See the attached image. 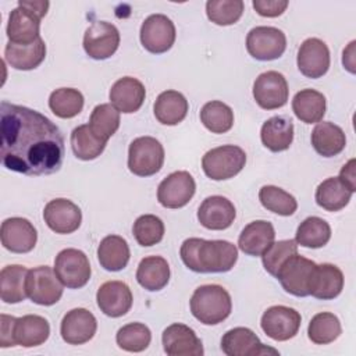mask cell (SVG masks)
I'll use <instances>...</instances> for the list:
<instances>
[{"label": "cell", "instance_id": "cell-41", "mask_svg": "<svg viewBox=\"0 0 356 356\" xmlns=\"http://www.w3.org/2000/svg\"><path fill=\"white\" fill-rule=\"evenodd\" d=\"M202 124L213 134H225L234 125V111L232 108L220 102H207L200 110Z\"/></svg>", "mask_w": 356, "mask_h": 356}, {"label": "cell", "instance_id": "cell-40", "mask_svg": "<svg viewBox=\"0 0 356 356\" xmlns=\"http://www.w3.org/2000/svg\"><path fill=\"white\" fill-rule=\"evenodd\" d=\"M120 127V111L111 103L97 104L89 117V128L90 131L107 142Z\"/></svg>", "mask_w": 356, "mask_h": 356}, {"label": "cell", "instance_id": "cell-9", "mask_svg": "<svg viewBox=\"0 0 356 356\" xmlns=\"http://www.w3.org/2000/svg\"><path fill=\"white\" fill-rule=\"evenodd\" d=\"M286 49L285 33L274 26H256L246 36L248 53L260 61L280 58Z\"/></svg>", "mask_w": 356, "mask_h": 356}, {"label": "cell", "instance_id": "cell-48", "mask_svg": "<svg viewBox=\"0 0 356 356\" xmlns=\"http://www.w3.org/2000/svg\"><path fill=\"white\" fill-rule=\"evenodd\" d=\"M288 4L289 3L286 0H253L252 3L256 13L267 18H274L281 15L286 10Z\"/></svg>", "mask_w": 356, "mask_h": 356}, {"label": "cell", "instance_id": "cell-38", "mask_svg": "<svg viewBox=\"0 0 356 356\" xmlns=\"http://www.w3.org/2000/svg\"><path fill=\"white\" fill-rule=\"evenodd\" d=\"M70 142L75 157L83 161L97 159L103 153L107 143L90 131L89 124H82L74 128Z\"/></svg>", "mask_w": 356, "mask_h": 356}, {"label": "cell", "instance_id": "cell-2", "mask_svg": "<svg viewBox=\"0 0 356 356\" xmlns=\"http://www.w3.org/2000/svg\"><path fill=\"white\" fill-rule=\"evenodd\" d=\"M184 264L195 273H227L238 260V249L222 239L188 238L179 249Z\"/></svg>", "mask_w": 356, "mask_h": 356}, {"label": "cell", "instance_id": "cell-23", "mask_svg": "<svg viewBox=\"0 0 356 356\" xmlns=\"http://www.w3.org/2000/svg\"><path fill=\"white\" fill-rule=\"evenodd\" d=\"M110 103L124 114L138 111L146 97V89L143 83L132 76H122L115 81L108 93Z\"/></svg>", "mask_w": 356, "mask_h": 356}, {"label": "cell", "instance_id": "cell-6", "mask_svg": "<svg viewBox=\"0 0 356 356\" xmlns=\"http://www.w3.org/2000/svg\"><path fill=\"white\" fill-rule=\"evenodd\" d=\"M26 296L36 305H56L64 291L63 282L58 280L54 270L49 266H38L28 271L25 280Z\"/></svg>", "mask_w": 356, "mask_h": 356}, {"label": "cell", "instance_id": "cell-39", "mask_svg": "<svg viewBox=\"0 0 356 356\" xmlns=\"http://www.w3.org/2000/svg\"><path fill=\"white\" fill-rule=\"evenodd\" d=\"M342 332L339 318L330 312L317 313L312 317L307 327V337L316 345L334 342Z\"/></svg>", "mask_w": 356, "mask_h": 356}, {"label": "cell", "instance_id": "cell-29", "mask_svg": "<svg viewBox=\"0 0 356 356\" xmlns=\"http://www.w3.org/2000/svg\"><path fill=\"white\" fill-rule=\"evenodd\" d=\"M312 145L323 157H334L346 146V136L341 127L330 121L317 122L312 131Z\"/></svg>", "mask_w": 356, "mask_h": 356}, {"label": "cell", "instance_id": "cell-43", "mask_svg": "<svg viewBox=\"0 0 356 356\" xmlns=\"http://www.w3.org/2000/svg\"><path fill=\"white\" fill-rule=\"evenodd\" d=\"M259 200L264 209L278 216H292L298 209L296 199L275 185H264L259 191Z\"/></svg>", "mask_w": 356, "mask_h": 356}, {"label": "cell", "instance_id": "cell-36", "mask_svg": "<svg viewBox=\"0 0 356 356\" xmlns=\"http://www.w3.org/2000/svg\"><path fill=\"white\" fill-rule=\"evenodd\" d=\"M353 192H350L338 177H330L318 184L314 199L316 203L327 211H339L350 200Z\"/></svg>", "mask_w": 356, "mask_h": 356}, {"label": "cell", "instance_id": "cell-16", "mask_svg": "<svg viewBox=\"0 0 356 356\" xmlns=\"http://www.w3.org/2000/svg\"><path fill=\"white\" fill-rule=\"evenodd\" d=\"M0 239L7 250L13 253H28L36 245L38 232L29 220L11 217L1 222Z\"/></svg>", "mask_w": 356, "mask_h": 356}, {"label": "cell", "instance_id": "cell-33", "mask_svg": "<svg viewBox=\"0 0 356 356\" xmlns=\"http://www.w3.org/2000/svg\"><path fill=\"white\" fill-rule=\"evenodd\" d=\"M138 284L147 291H160L170 281V266L161 256H147L140 260L136 270Z\"/></svg>", "mask_w": 356, "mask_h": 356}, {"label": "cell", "instance_id": "cell-21", "mask_svg": "<svg viewBox=\"0 0 356 356\" xmlns=\"http://www.w3.org/2000/svg\"><path fill=\"white\" fill-rule=\"evenodd\" d=\"M132 292L122 281H106L102 284L96 293V302L106 316L121 317L132 307Z\"/></svg>", "mask_w": 356, "mask_h": 356}, {"label": "cell", "instance_id": "cell-25", "mask_svg": "<svg viewBox=\"0 0 356 356\" xmlns=\"http://www.w3.org/2000/svg\"><path fill=\"white\" fill-rule=\"evenodd\" d=\"M343 289V274L339 267L331 263L317 264L312 277L310 295L316 299H335Z\"/></svg>", "mask_w": 356, "mask_h": 356}, {"label": "cell", "instance_id": "cell-35", "mask_svg": "<svg viewBox=\"0 0 356 356\" xmlns=\"http://www.w3.org/2000/svg\"><path fill=\"white\" fill-rule=\"evenodd\" d=\"M28 268L19 264H10L0 271V296L4 303H19L25 300V280Z\"/></svg>", "mask_w": 356, "mask_h": 356}, {"label": "cell", "instance_id": "cell-27", "mask_svg": "<svg viewBox=\"0 0 356 356\" xmlns=\"http://www.w3.org/2000/svg\"><path fill=\"white\" fill-rule=\"evenodd\" d=\"M46 57V44L42 38L33 43L18 44L8 42L4 47L6 61L15 70L29 71L39 67Z\"/></svg>", "mask_w": 356, "mask_h": 356}, {"label": "cell", "instance_id": "cell-28", "mask_svg": "<svg viewBox=\"0 0 356 356\" xmlns=\"http://www.w3.org/2000/svg\"><path fill=\"white\" fill-rule=\"evenodd\" d=\"M50 335L49 321L38 314H26L17 317L14 327L15 345L33 348L44 343Z\"/></svg>", "mask_w": 356, "mask_h": 356}, {"label": "cell", "instance_id": "cell-26", "mask_svg": "<svg viewBox=\"0 0 356 356\" xmlns=\"http://www.w3.org/2000/svg\"><path fill=\"white\" fill-rule=\"evenodd\" d=\"M39 29L40 18L33 15L28 10L18 6L10 13L6 29L8 42L18 44L33 43L36 39L40 38Z\"/></svg>", "mask_w": 356, "mask_h": 356}, {"label": "cell", "instance_id": "cell-3", "mask_svg": "<svg viewBox=\"0 0 356 356\" xmlns=\"http://www.w3.org/2000/svg\"><path fill=\"white\" fill-rule=\"evenodd\" d=\"M191 312L204 325L222 323L232 310V300L225 288L217 284L200 285L191 298Z\"/></svg>", "mask_w": 356, "mask_h": 356}, {"label": "cell", "instance_id": "cell-17", "mask_svg": "<svg viewBox=\"0 0 356 356\" xmlns=\"http://www.w3.org/2000/svg\"><path fill=\"white\" fill-rule=\"evenodd\" d=\"M164 352L168 356H202L204 353L200 338L182 323L168 325L161 335Z\"/></svg>", "mask_w": 356, "mask_h": 356}, {"label": "cell", "instance_id": "cell-37", "mask_svg": "<svg viewBox=\"0 0 356 356\" xmlns=\"http://www.w3.org/2000/svg\"><path fill=\"white\" fill-rule=\"evenodd\" d=\"M331 238V227L330 224L316 216L305 218L295 234V242L300 246L318 249L328 243Z\"/></svg>", "mask_w": 356, "mask_h": 356}, {"label": "cell", "instance_id": "cell-5", "mask_svg": "<svg viewBox=\"0 0 356 356\" xmlns=\"http://www.w3.org/2000/svg\"><path fill=\"white\" fill-rule=\"evenodd\" d=\"M164 164V147L153 136H139L128 147V168L134 175L152 177Z\"/></svg>", "mask_w": 356, "mask_h": 356}, {"label": "cell", "instance_id": "cell-46", "mask_svg": "<svg viewBox=\"0 0 356 356\" xmlns=\"http://www.w3.org/2000/svg\"><path fill=\"white\" fill-rule=\"evenodd\" d=\"M132 234L140 246H153L164 236V222L154 214L139 216L134 222Z\"/></svg>", "mask_w": 356, "mask_h": 356}, {"label": "cell", "instance_id": "cell-42", "mask_svg": "<svg viewBox=\"0 0 356 356\" xmlns=\"http://www.w3.org/2000/svg\"><path fill=\"white\" fill-rule=\"evenodd\" d=\"M50 110L60 118H72L83 108V95L74 88H60L49 96Z\"/></svg>", "mask_w": 356, "mask_h": 356}, {"label": "cell", "instance_id": "cell-12", "mask_svg": "<svg viewBox=\"0 0 356 356\" xmlns=\"http://www.w3.org/2000/svg\"><path fill=\"white\" fill-rule=\"evenodd\" d=\"M196 184L188 171H175L167 175L157 188V200L165 209H181L193 197Z\"/></svg>", "mask_w": 356, "mask_h": 356}, {"label": "cell", "instance_id": "cell-15", "mask_svg": "<svg viewBox=\"0 0 356 356\" xmlns=\"http://www.w3.org/2000/svg\"><path fill=\"white\" fill-rule=\"evenodd\" d=\"M43 220L56 234H72L81 225L82 211L70 199L57 197L44 206Z\"/></svg>", "mask_w": 356, "mask_h": 356}, {"label": "cell", "instance_id": "cell-49", "mask_svg": "<svg viewBox=\"0 0 356 356\" xmlns=\"http://www.w3.org/2000/svg\"><path fill=\"white\" fill-rule=\"evenodd\" d=\"M0 320H1V323H0V325H1V328H0V346L1 348L15 346L14 327H15L17 317L1 314Z\"/></svg>", "mask_w": 356, "mask_h": 356}, {"label": "cell", "instance_id": "cell-14", "mask_svg": "<svg viewBox=\"0 0 356 356\" xmlns=\"http://www.w3.org/2000/svg\"><path fill=\"white\" fill-rule=\"evenodd\" d=\"M288 96V82L278 71H266L253 83V97L264 110H275L285 106Z\"/></svg>", "mask_w": 356, "mask_h": 356}, {"label": "cell", "instance_id": "cell-34", "mask_svg": "<svg viewBox=\"0 0 356 356\" xmlns=\"http://www.w3.org/2000/svg\"><path fill=\"white\" fill-rule=\"evenodd\" d=\"M327 102L321 92L302 89L292 99V110L298 120L305 124L320 122L325 114Z\"/></svg>", "mask_w": 356, "mask_h": 356}, {"label": "cell", "instance_id": "cell-11", "mask_svg": "<svg viewBox=\"0 0 356 356\" xmlns=\"http://www.w3.org/2000/svg\"><path fill=\"white\" fill-rule=\"evenodd\" d=\"M300 313L282 305L268 307L260 320L261 330L274 341H288L293 338L300 328Z\"/></svg>", "mask_w": 356, "mask_h": 356}, {"label": "cell", "instance_id": "cell-7", "mask_svg": "<svg viewBox=\"0 0 356 356\" xmlns=\"http://www.w3.org/2000/svg\"><path fill=\"white\" fill-rule=\"evenodd\" d=\"M54 271L64 286L78 289L88 284L90 280V263L88 256L74 248H67L58 252L54 259Z\"/></svg>", "mask_w": 356, "mask_h": 356}, {"label": "cell", "instance_id": "cell-47", "mask_svg": "<svg viewBox=\"0 0 356 356\" xmlns=\"http://www.w3.org/2000/svg\"><path fill=\"white\" fill-rule=\"evenodd\" d=\"M298 253V243L293 239L273 242V245L261 254V261L268 274L277 275L281 266L293 254Z\"/></svg>", "mask_w": 356, "mask_h": 356}, {"label": "cell", "instance_id": "cell-50", "mask_svg": "<svg viewBox=\"0 0 356 356\" xmlns=\"http://www.w3.org/2000/svg\"><path fill=\"white\" fill-rule=\"evenodd\" d=\"M355 159H350L339 171V179L343 182V185L350 191H356V174H355Z\"/></svg>", "mask_w": 356, "mask_h": 356}, {"label": "cell", "instance_id": "cell-45", "mask_svg": "<svg viewBox=\"0 0 356 356\" xmlns=\"http://www.w3.org/2000/svg\"><path fill=\"white\" fill-rule=\"evenodd\" d=\"M243 7L242 0H209L206 14L213 24L227 26L238 22L243 14Z\"/></svg>", "mask_w": 356, "mask_h": 356}, {"label": "cell", "instance_id": "cell-18", "mask_svg": "<svg viewBox=\"0 0 356 356\" xmlns=\"http://www.w3.org/2000/svg\"><path fill=\"white\" fill-rule=\"evenodd\" d=\"M97 330L96 317L83 307L67 312L61 320L60 334L68 345H82L89 342Z\"/></svg>", "mask_w": 356, "mask_h": 356}, {"label": "cell", "instance_id": "cell-44", "mask_svg": "<svg viewBox=\"0 0 356 356\" xmlns=\"http://www.w3.org/2000/svg\"><path fill=\"white\" fill-rule=\"evenodd\" d=\"M115 341L122 350L143 352L150 345L152 332L143 323H129L117 331Z\"/></svg>", "mask_w": 356, "mask_h": 356}, {"label": "cell", "instance_id": "cell-30", "mask_svg": "<svg viewBox=\"0 0 356 356\" xmlns=\"http://www.w3.org/2000/svg\"><path fill=\"white\" fill-rule=\"evenodd\" d=\"M188 100L178 90H164L161 92L153 106V113L156 120L163 125H177L188 114Z\"/></svg>", "mask_w": 356, "mask_h": 356}, {"label": "cell", "instance_id": "cell-20", "mask_svg": "<svg viewBox=\"0 0 356 356\" xmlns=\"http://www.w3.org/2000/svg\"><path fill=\"white\" fill-rule=\"evenodd\" d=\"M221 350L227 356H259L266 353H278L275 349L264 346L259 337L246 327H235L227 331L221 338Z\"/></svg>", "mask_w": 356, "mask_h": 356}, {"label": "cell", "instance_id": "cell-31", "mask_svg": "<svg viewBox=\"0 0 356 356\" xmlns=\"http://www.w3.org/2000/svg\"><path fill=\"white\" fill-rule=\"evenodd\" d=\"M261 143L271 152H284L289 149L293 140V124L289 118L274 115L264 121L260 129Z\"/></svg>", "mask_w": 356, "mask_h": 356}, {"label": "cell", "instance_id": "cell-32", "mask_svg": "<svg viewBox=\"0 0 356 356\" xmlns=\"http://www.w3.org/2000/svg\"><path fill=\"white\" fill-rule=\"evenodd\" d=\"M131 257L128 242L120 235L104 236L97 248V260L107 271H120L127 267Z\"/></svg>", "mask_w": 356, "mask_h": 356}, {"label": "cell", "instance_id": "cell-19", "mask_svg": "<svg viewBox=\"0 0 356 356\" xmlns=\"http://www.w3.org/2000/svg\"><path fill=\"white\" fill-rule=\"evenodd\" d=\"M296 64L305 76L312 79L321 78L330 68L328 46L318 38L303 40L298 50Z\"/></svg>", "mask_w": 356, "mask_h": 356}, {"label": "cell", "instance_id": "cell-8", "mask_svg": "<svg viewBox=\"0 0 356 356\" xmlns=\"http://www.w3.org/2000/svg\"><path fill=\"white\" fill-rule=\"evenodd\" d=\"M316 266L313 260L296 253L281 266L275 278L281 282L285 292L305 298L310 295V284Z\"/></svg>", "mask_w": 356, "mask_h": 356}, {"label": "cell", "instance_id": "cell-24", "mask_svg": "<svg viewBox=\"0 0 356 356\" xmlns=\"http://www.w3.org/2000/svg\"><path fill=\"white\" fill-rule=\"evenodd\" d=\"M275 231L270 221L256 220L249 222L238 238L239 249L249 256H261L274 242Z\"/></svg>", "mask_w": 356, "mask_h": 356}, {"label": "cell", "instance_id": "cell-22", "mask_svg": "<svg viewBox=\"0 0 356 356\" xmlns=\"http://www.w3.org/2000/svg\"><path fill=\"white\" fill-rule=\"evenodd\" d=\"M236 216L234 203L220 195L206 197L197 210L199 222L213 231H221L231 227Z\"/></svg>", "mask_w": 356, "mask_h": 356}, {"label": "cell", "instance_id": "cell-4", "mask_svg": "<svg viewBox=\"0 0 356 356\" xmlns=\"http://www.w3.org/2000/svg\"><path fill=\"white\" fill-rule=\"evenodd\" d=\"M246 164V153L235 145H222L210 149L202 157L203 172L214 181L234 178Z\"/></svg>", "mask_w": 356, "mask_h": 356}, {"label": "cell", "instance_id": "cell-1", "mask_svg": "<svg viewBox=\"0 0 356 356\" xmlns=\"http://www.w3.org/2000/svg\"><path fill=\"white\" fill-rule=\"evenodd\" d=\"M1 163L25 175H49L64 160V138L58 127L36 110L1 102Z\"/></svg>", "mask_w": 356, "mask_h": 356}, {"label": "cell", "instance_id": "cell-51", "mask_svg": "<svg viewBox=\"0 0 356 356\" xmlns=\"http://www.w3.org/2000/svg\"><path fill=\"white\" fill-rule=\"evenodd\" d=\"M18 6L28 10L29 13H32L33 15H36L42 19L47 14L50 3L44 1V0H19Z\"/></svg>", "mask_w": 356, "mask_h": 356}, {"label": "cell", "instance_id": "cell-52", "mask_svg": "<svg viewBox=\"0 0 356 356\" xmlns=\"http://www.w3.org/2000/svg\"><path fill=\"white\" fill-rule=\"evenodd\" d=\"M355 44H356V42L355 40H352L350 43H349V46L343 50V56H342V64H343V67L349 71V72H355V61H353V49H355Z\"/></svg>", "mask_w": 356, "mask_h": 356}, {"label": "cell", "instance_id": "cell-10", "mask_svg": "<svg viewBox=\"0 0 356 356\" xmlns=\"http://www.w3.org/2000/svg\"><path fill=\"white\" fill-rule=\"evenodd\" d=\"M139 36L149 53L161 54L168 51L175 42V25L164 14H152L142 22Z\"/></svg>", "mask_w": 356, "mask_h": 356}, {"label": "cell", "instance_id": "cell-13", "mask_svg": "<svg viewBox=\"0 0 356 356\" xmlns=\"http://www.w3.org/2000/svg\"><path fill=\"white\" fill-rule=\"evenodd\" d=\"M120 46V32L115 25L106 21L93 22L83 35V49L93 60L111 57Z\"/></svg>", "mask_w": 356, "mask_h": 356}]
</instances>
